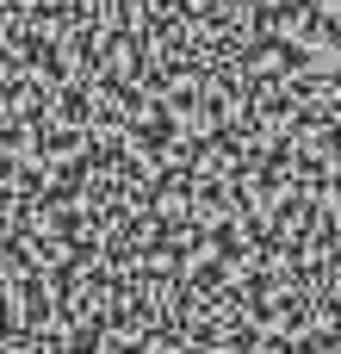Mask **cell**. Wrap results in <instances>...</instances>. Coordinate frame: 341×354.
<instances>
[{"label": "cell", "instance_id": "6da1fadb", "mask_svg": "<svg viewBox=\"0 0 341 354\" xmlns=\"http://www.w3.org/2000/svg\"><path fill=\"white\" fill-rule=\"evenodd\" d=\"M137 143H143V149H168V143H174V112H168V100H149V118L137 124Z\"/></svg>", "mask_w": 341, "mask_h": 354}]
</instances>
